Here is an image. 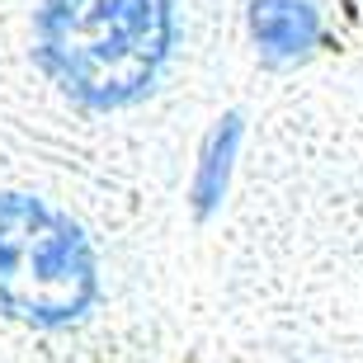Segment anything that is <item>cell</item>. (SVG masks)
I'll return each instance as SVG.
<instances>
[{"mask_svg":"<svg viewBox=\"0 0 363 363\" xmlns=\"http://www.w3.org/2000/svg\"><path fill=\"white\" fill-rule=\"evenodd\" d=\"M38 62L85 108H128L175 48V0H43Z\"/></svg>","mask_w":363,"mask_h":363,"instance_id":"obj_1","label":"cell"},{"mask_svg":"<svg viewBox=\"0 0 363 363\" xmlns=\"http://www.w3.org/2000/svg\"><path fill=\"white\" fill-rule=\"evenodd\" d=\"M99 264L85 231L33 194H0V311L28 325H71L94 307Z\"/></svg>","mask_w":363,"mask_h":363,"instance_id":"obj_2","label":"cell"},{"mask_svg":"<svg viewBox=\"0 0 363 363\" xmlns=\"http://www.w3.org/2000/svg\"><path fill=\"white\" fill-rule=\"evenodd\" d=\"M250 38L274 67L302 62L321 43V10L311 0H250Z\"/></svg>","mask_w":363,"mask_h":363,"instance_id":"obj_3","label":"cell"},{"mask_svg":"<svg viewBox=\"0 0 363 363\" xmlns=\"http://www.w3.org/2000/svg\"><path fill=\"white\" fill-rule=\"evenodd\" d=\"M241 137H245V118L236 113V108L222 113V118L213 123V133L203 137L199 165H194V189H189V199H194V217H199V222H208V217L222 208V199H227L231 165H236Z\"/></svg>","mask_w":363,"mask_h":363,"instance_id":"obj_4","label":"cell"}]
</instances>
